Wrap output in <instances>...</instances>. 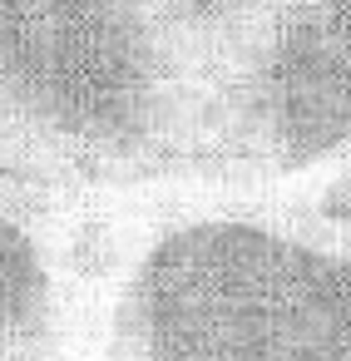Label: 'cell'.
Listing matches in <instances>:
<instances>
[{
  "instance_id": "1",
  "label": "cell",
  "mask_w": 351,
  "mask_h": 361,
  "mask_svg": "<svg viewBox=\"0 0 351 361\" xmlns=\"http://www.w3.org/2000/svg\"><path fill=\"white\" fill-rule=\"evenodd\" d=\"M203 114V65L134 0H0L6 188L198 183Z\"/></svg>"
},
{
  "instance_id": "2",
  "label": "cell",
  "mask_w": 351,
  "mask_h": 361,
  "mask_svg": "<svg viewBox=\"0 0 351 361\" xmlns=\"http://www.w3.org/2000/svg\"><path fill=\"white\" fill-rule=\"evenodd\" d=\"M109 361H351V243L282 203L183 208L129 262Z\"/></svg>"
},
{
  "instance_id": "3",
  "label": "cell",
  "mask_w": 351,
  "mask_h": 361,
  "mask_svg": "<svg viewBox=\"0 0 351 361\" xmlns=\"http://www.w3.org/2000/svg\"><path fill=\"white\" fill-rule=\"evenodd\" d=\"M346 149L351 0H277L208 80L198 183L272 193Z\"/></svg>"
},
{
  "instance_id": "4",
  "label": "cell",
  "mask_w": 351,
  "mask_h": 361,
  "mask_svg": "<svg viewBox=\"0 0 351 361\" xmlns=\"http://www.w3.org/2000/svg\"><path fill=\"white\" fill-rule=\"evenodd\" d=\"M0 361H55L50 257L6 198H0Z\"/></svg>"
},
{
  "instance_id": "5",
  "label": "cell",
  "mask_w": 351,
  "mask_h": 361,
  "mask_svg": "<svg viewBox=\"0 0 351 361\" xmlns=\"http://www.w3.org/2000/svg\"><path fill=\"white\" fill-rule=\"evenodd\" d=\"M134 6L164 30L173 35L213 80L218 60L277 6V0H134Z\"/></svg>"
}]
</instances>
